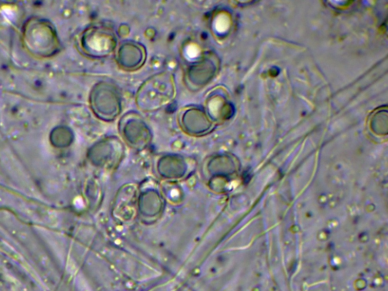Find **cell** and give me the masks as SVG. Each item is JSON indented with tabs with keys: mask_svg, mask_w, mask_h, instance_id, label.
<instances>
[{
	"mask_svg": "<svg viewBox=\"0 0 388 291\" xmlns=\"http://www.w3.org/2000/svg\"><path fill=\"white\" fill-rule=\"evenodd\" d=\"M24 36L29 48L39 55H50L56 49L55 33L50 25L44 22H30L24 32Z\"/></svg>",
	"mask_w": 388,
	"mask_h": 291,
	"instance_id": "obj_3",
	"label": "cell"
},
{
	"mask_svg": "<svg viewBox=\"0 0 388 291\" xmlns=\"http://www.w3.org/2000/svg\"><path fill=\"white\" fill-rule=\"evenodd\" d=\"M386 111H381L378 113L375 114L371 119V128L374 129V131L377 133L385 132L387 133L388 129V116H387Z\"/></svg>",
	"mask_w": 388,
	"mask_h": 291,
	"instance_id": "obj_4",
	"label": "cell"
},
{
	"mask_svg": "<svg viewBox=\"0 0 388 291\" xmlns=\"http://www.w3.org/2000/svg\"><path fill=\"white\" fill-rule=\"evenodd\" d=\"M175 96L174 77L168 73L156 74L142 84L137 93V104L144 111L163 108Z\"/></svg>",
	"mask_w": 388,
	"mask_h": 291,
	"instance_id": "obj_1",
	"label": "cell"
},
{
	"mask_svg": "<svg viewBox=\"0 0 388 291\" xmlns=\"http://www.w3.org/2000/svg\"><path fill=\"white\" fill-rule=\"evenodd\" d=\"M82 45L88 55L103 58L115 51L116 37L111 28L104 25L94 26L84 33Z\"/></svg>",
	"mask_w": 388,
	"mask_h": 291,
	"instance_id": "obj_2",
	"label": "cell"
}]
</instances>
